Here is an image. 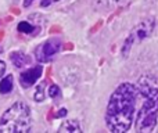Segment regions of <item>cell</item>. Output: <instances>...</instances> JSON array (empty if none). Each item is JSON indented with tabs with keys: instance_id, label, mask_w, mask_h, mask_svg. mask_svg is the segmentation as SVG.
Here are the masks:
<instances>
[{
	"instance_id": "2e32d148",
	"label": "cell",
	"mask_w": 158,
	"mask_h": 133,
	"mask_svg": "<svg viewBox=\"0 0 158 133\" xmlns=\"http://www.w3.org/2000/svg\"><path fill=\"white\" fill-rule=\"evenodd\" d=\"M65 115H67V110L63 108V110H60V112L57 114V117H65Z\"/></svg>"
},
{
	"instance_id": "3957f363",
	"label": "cell",
	"mask_w": 158,
	"mask_h": 133,
	"mask_svg": "<svg viewBox=\"0 0 158 133\" xmlns=\"http://www.w3.org/2000/svg\"><path fill=\"white\" fill-rule=\"evenodd\" d=\"M32 126L31 110L25 103L13 104L0 118L2 133H27Z\"/></svg>"
},
{
	"instance_id": "6da1fadb",
	"label": "cell",
	"mask_w": 158,
	"mask_h": 133,
	"mask_svg": "<svg viewBox=\"0 0 158 133\" xmlns=\"http://www.w3.org/2000/svg\"><path fill=\"white\" fill-rule=\"evenodd\" d=\"M139 89L132 83H122L111 94L107 106L106 123L111 132L122 133L131 129L136 115Z\"/></svg>"
},
{
	"instance_id": "52a82bcc",
	"label": "cell",
	"mask_w": 158,
	"mask_h": 133,
	"mask_svg": "<svg viewBox=\"0 0 158 133\" xmlns=\"http://www.w3.org/2000/svg\"><path fill=\"white\" fill-rule=\"evenodd\" d=\"M10 58H11L13 64H14V65H15L17 68H22V67H25L28 63H29V58H28L25 54H22V53H18V52L11 53Z\"/></svg>"
},
{
	"instance_id": "7a4b0ae2",
	"label": "cell",
	"mask_w": 158,
	"mask_h": 133,
	"mask_svg": "<svg viewBox=\"0 0 158 133\" xmlns=\"http://www.w3.org/2000/svg\"><path fill=\"white\" fill-rule=\"evenodd\" d=\"M139 93L143 98V104L136 117V131L140 133L151 132L156 128L158 118V89L150 83L142 82L137 86Z\"/></svg>"
},
{
	"instance_id": "9c48e42d",
	"label": "cell",
	"mask_w": 158,
	"mask_h": 133,
	"mask_svg": "<svg viewBox=\"0 0 158 133\" xmlns=\"http://www.w3.org/2000/svg\"><path fill=\"white\" fill-rule=\"evenodd\" d=\"M60 132H69V133H78L81 132V126H79L78 121L74 119H69L65 121L63 125L60 126Z\"/></svg>"
},
{
	"instance_id": "30bf717a",
	"label": "cell",
	"mask_w": 158,
	"mask_h": 133,
	"mask_svg": "<svg viewBox=\"0 0 158 133\" xmlns=\"http://www.w3.org/2000/svg\"><path fill=\"white\" fill-rule=\"evenodd\" d=\"M11 89H13V76L7 75L6 78L2 79V82H0V93H3V94L10 93Z\"/></svg>"
},
{
	"instance_id": "ba28073f",
	"label": "cell",
	"mask_w": 158,
	"mask_h": 133,
	"mask_svg": "<svg viewBox=\"0 0 158 133\" xmlns=\"http://www.w3.org/2000/svg\"><path fill=\"white\" fill-rule=\"evenodd\" d=\"M126 2L128 0H94V6L97 8H111L123 4Z\"/></svg>"
},
{
	"instance_id": "8992f818",
	"label": "cell",
	"mask_w": 158,
	"mask_h": 133,
	"mask_svg": "<svg viewBox=\"0 0 158 133\" xmlns=\"http://www.w3.org/2000/svg\"><path fill=\"white\" fill-rule=\"evenodd\" d=\"M42 72H43V67H40V65L32 67V68H29V69L21 72L19 82H21V85L24 87H29V86H32L39 78H40Z\"/></svg>"
},
{
	"instance_id": "8fae6325",
	"label": "cell",
	"mask_w": 158,
	"mask_h": 133,
	"mask_svg": "<svg viewBox=\"0 0 158 133\" xmlns=\"http://www.w3.org/2000/svg\"><path fill=\"white\" fill-rule=\"evenodd\" d=\"M18 31L22 33H31V32H33V27L29 24V22L22 21L18 24Z\"/></svg>"
},
{
	"instance_id": "5bb4252c",
	"label": "cell",
	"mask_w": 158,
	"mask_h": 133,
	"mask_svg": "<svg viewBox=\"0 0 158 133\" xmlns=\"http://www.w3.org/2000/svg\"><path fill=\"white\" fill-rule=\"evenodd\" d=\"M53 2H58V0H42L40 6H42V7H46V6H49L50 3H53Z\"/></svg>"
},
{
	"instance_id": "e0dca14e",
	"label": "cell",
	"mask_w": 158,
	"mask_h": 133,
	"mask_svg": "<svg viewBox=\"0 0 158 133\" xmlns=\"http://www.w3.org/2000/svg\"><path fill=\"white\" fill-rule=\"evenodd\" d=\"M32 2H33V0H25L24 6H25V7H28V6H31V3H32Z\"/></svg>"
},
{
	"instance_id": "4fadbf2b",
	"label": "cell",
	"mask_w": 158,
	"mask_h": 133,
	"mask_svg": "<svg viewBox=\"0 0 158 133\" xmlns=\"http://www.w3.org/2000/svg\"><path fill=\"white\" fill-rule=\"evenodd\" d=\"M58 94H60V87H58L57 85H52L49 89V96L52 98H54V97H57Z\"/></svg>"
},
{
	"instance_id": "277c9868",
	"label": "cell",
	"mask_w": 158,
	"mask_h": 133,
	"mask_svg": "<svg viewBox=\"0 0 158 133\" xmlns=\"http://www.w3.org/2000/svg\"><path fill=\"white\" fill-rule=\"evenodd\" d=\"M153 29H154V18L143 19V21L140 22L137 27H135L133 31L129 33L128 39L125 40V44H123V47H122V54L126 57L132 47V44L136 43V42H142V40H144L146 38H148V36L151 35V32H153Z\"/></svg>"
},
{
	"instance_id": "7c38bea8",
	"label": "cell",
	"mask_w": 158,
	"mask_h": 133,
	"mask_svg": "<svg viewBox=\"0 0 158 133\" xmlns=\"http://www.w3.org/2000/svg\"><path fill=\"white\" fill-rule=\"evenodd\" d=\"M44 83H40L38 87H36V92H35V101H43L44 100Z\"/></svg>"
},
{
	"instance_id": "9a60e30c",
	"label": "cell",
	"mask_w": 158,
	"mask_h": 133,
	"mask_svg": "<svg viewBox=\"0 0 158 133\" xmlns=\"http://www.w3.org/2000/svg\"><path fill=\"white\" fill-rule=\"evenodd\" d=\"M4 71H6V64L3 63V61H0V78L3 76V73H4Z\"/></svg>"
},
{
	"instance_id": "ac0fdd59",
	"label": "cell",
	"mask_w": 158,
	"mask_h": 133,
	"mask_svg": "<svg viewBox=\"0 0 158 133\" xmlns=\"http://www.w3.org/2000/svg\"><path fill=\"white\" fill-rule=\"evenodd\" d=\"M0 50H2V49H0Z\"/></svg>"
},
{
	"instance_id": "5b68a950",
	"label": "cell",
	"mask_w": 158,
	"mask_h": 133,
	"mask_svg": "<svg viewBox=\"0 0 158 133\" xmlns=\"http://www.w3.org/2000/svg\"><path fill=\"white\" fill-rule=\"evenodd\" d=\"M60 47H61L60 39H50V40L44 42L43 44H40V46L35 50L36 60L40 61V63L50 61L53 57H54V54H57Z\"/></svg>"
}]
</instances>
